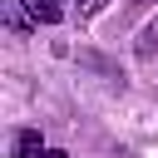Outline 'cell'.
<instances>
[{
  "mask_svg": "<svg viewBox=\"0 0 158 158\" xmlns=\"http://www.w3.org/2000/svg\"><path fill=\"white\" fill-rule=\"evenodd\" d=\"M104 5H109V0H74V10H79V15H99Z\"/></svg>",
  "mask_w": 158,
  "mask_h": 158,
  "instance_id": "obj_4",
  "label": "cell"
},
{
  "mask_svg": "<svg viewBox=\"0 0 158 158\" xmlns=\"http://www.w3.org/2000/svg\"><path fill=\"white\" fill-rule=\"evenodd\" d=\"M44 143H40V128H15L10 138V158H40Z\"/></svg>",
  "mask_w": 158,
  "mask_h": 158,
  "instance_id": "obj_1",
  "label": "cell"
},
{
  "mask_svg": "<svg viewBox=\"0 0 158 158\" xmlns=\"http://www.w3.org/2000/svg\"><path fill=\"white\" fill-rule=\"evenodd\" d=\"M5 25H10V35H25L30 25H25V15H20V5L15 0H5Z\"/></svg>",
  "mask_w": 158,
  "mask_h": 158,
  "instance_id": "obj_3",
  "label": "cell"
},
{
  "mask_svg": "<svg viewBox=\"0 0 158 158\" xmlns=\"http://www.w3.org/2000/svg\"><path fill=\"white\" fill-rule=\"evenodd\" d=\"M143 5H148V0H143Z\"/></svg>",
  "mask_w": 158,
  "mask_h": 158,
  "instance_id": "obj_6",
  "label": "cell"
},
{
  "mask_svg": "<svg viewBox=\"0 0 158 158\" xmlns=\"http://www.w3.org/2000/svg\"><path fill=\"white\" fill-rule=\"evenodd\" d=\"M40 158H69V153H59V148H44V153H40Z\"/></svg>",
  "mask_w": 158,
  "mask_h": 158,
  "instance_id": "obj_5",
  "label": "cell"
},
{
  "mask_svg": "<svg viewBox=\"0 0 158 158\" xmlns=\"http://www.w3.org/2000/svg\"><path fill=\"white\" fill-rule=\"evenodd\" d=\"M20 5H25L40 25H59V20H64V5H59V0H20Z\"/></svg>",
  "mask_w": 158,
  "mask_h": 158,
  "instance_id": "obj_2",
  "label": "cell"
}]
</instances>
